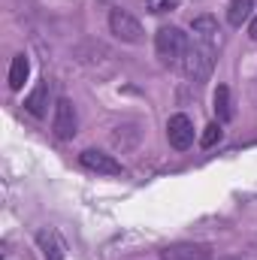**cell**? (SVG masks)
Instances as JSON below:
<instances>
[{
  "instance_id": "cell-15",
  "label": "cell",
  "mask_w": 257,
  "mask_h": 260,
  "mask_svg": "<svg viewBox=\"0 0 257 260\" xmlns=\"http://www.w3.org/2000/svg\"><path fill=\"white\" fill-rule=\"evenodd\" d=\"M176 6H179V0H151V3H148L151 12H170V9H176Z\"/></svg>"
},
{
  "instance_id": "cell-14",
  "label": "cell",
  "mask_w": 257,
  "mask_h": 260,
  "mask_svg": "<svg viewBox=\"0 0 257 260\" xmlns=\"http://www.w3.org/2000/svg\"><path fill=\"white\" fill-rule=\"evenodd\" d=\"M221 136H224V130H221V121H212L209 127H206V133H203V148H212L215 142H221Z\"/></svg>"
},
{
  "instance_id": "cell-10",
  "label": "cell",
  "mask_w": 257,
  "mask_h": 260,
  "mask_svg": "<svg viewBox=\"0 0 257 260\" xmlns=\"http://www.w3.org/2000/svg\"><path fill=\"white\" fill-rule=\"evenodd\" d=\"M24 109L30 115H37V118H43L49 112V85L46 82H37V88L24 97Z\"/></svg>"
},
{
  "instance_id": "cell-11",
  "label": "cell",
  "mask_w": 257,
  "mask_h": 260,
  "mask_svg": "<svg viewBox=\"0 0 257 260\" xmlns=\"http://www.w3.org/2000/svg\"><path fill=\"white\" fill-rule=\"evenodd\" d=\"M257 9V0H230V6H227V21L233 24V27H242L251 15H254Z\"/></svg>"
},
{
  "instance_id": "cell-12",
  "label": "cell",
  "mask_w": 257,
  "mask_h": 260,
  "mask_svg": "<svg viewBox=\"0 0 257 260\" xmlns=\"http://www.w3.org/2000/svg\"><path fill=\"white\" fill-rule=\"evenodd\" d=\"M27 73H30V61H27V55H15L12 64H9V88H12V91L24 88Z\"/></svg>"
},
{
  "instance_id": "cell-7",
  "label": "cell",
  "mask_w": 257,
  "mask_h": 260,
  "mask_svg": "<svg viewBox=\"0 0 257 260\" xmlns=\"http://www.w3.org/2000/svg\"><path fill=\"white\" fill-rule=\"evenodd\" d=\"M160 260H209V248L197 242H173L160 251Z\"/></svg>"
},
{
  "instance_id": "cell-13",
  "label": "cell",
  "mask_w": 257,
  "mask_h": 260,
  "mask_svg": "<svg viewBox=\"0 0 257 260\" xmlns=\"http://www.w3.org/2000/svg\"><path fill=\"white\" fill-rule=\"evenodd\" d=\"M212 103H215L218 121H230V118H233V103H230V88H227V85H218V88H215Z\"/></svg>"
},
{
  "instance_id": "cell-9",
  "label": "cell",
  "mask_w": 257,
  "mask_h": 260,
  "mask_svg": "<svg viewBox=\"0 0 257 260\" xmlns=\"http://www.w3.org/2000/svg\"><path fill=\"white\" fill-rule=\"evenodd\" d=\"M37 245H40L46 260H64V242H61V236L55 230H40L37 233Z\"/></svg>"
},
{
  "instance_id": "cell-5",
  "label": "cell",
  "mask_w": 257,
  "mask_h": 260,
  "mask_svg": "<svg viewBox=\"0 0 257 260\" xmlns=\"http://www.w3.org/2000/svg\"><path fill=\"white\" fill-rule=\"evenodd\" d=\"M79 164H82L85 170L97 173V176H121V173H124V167H121L112 154H106V151H100V148H85V151L79 154Z\"/></svg>"
},
{
  "instance_id": "cell-1",
  "label": "cell",
  "mask_w": 257,
  "mask_h": 260,
  "mask_svg": "<svg viewBox=\"0 0 257 260\" xmlns=\"http://www.w3.org/2000/svg\"><path fill=\"white\" fill-rule=\"evenodd\" d=\"M188 49H191L188 34L182 27H176V24H167V27H160L154 34V52H157V58L164 64H170V67L182 64L185 55H188Z\"/></svg>"
},
{
  "instance_id": "cell-2",
  "label": "cell",
  "mask_w": 257,
  "mask_h": 260,
  "mask_svg": "<svg viewBox=\"0 0 257 260\" xmlns=\"http://www.w3.org/2000/svg\"><path fill=\"white\" fill-rule=\"evenodd\" d=\"M185 73H188V79L194 82H206L209 76H212V67H215V46H206V43H194L191 49H188V55H185Z\"/></svg>"
},
{
  "instance_id": "cell-4",
  "label": "cell",
  "mask_w": 257,
  "mask_h": 260,
  "mask_svg": "<svg viewBox=\"0 0 257 260\" xmlns=\"http://www.w3.org/2000/svg\"><path fill=\"white\" fill-rule=\"evenodd\" d=\"M52 130H55L58 139H73V136H76V130H79V115H76L73 100H67V97H58V100H55Z\"/></svg>"
},
{
  "instance_id": "cell-8",
  "label": "cell",
  "mask_w": 257,
  "mask_h": 260,
  "mask_svg": "<svg viewBox=\"0 0 257 260\" xmlns=\"http://www.w3.org/2000/svg\"><path fill=\"white\" fill-rule=\"evenodd\" d=\"M191 34H194V43L218 46V40H221L218 18H212V15H200V18H194V21H191Z\"/></svg>"
},
{
  "instance_id": "cell-16",
  "label": "cell",
  "mask_w": 257,
  "mask_h": 260,
  "mask_svg": "<svg viewBox=\"0 0 257 260\" xmlns=\"http://www.w3.org/2000/svg\"><path fill=\"white\" fill-rule=\"evenodd\" d=\"M248 37H251V40L257 43V15L251 18V24H248Z\"/></svg>"
},
{
  "instance_id": "cell-3",
  "label": "cell",
  "mask_w": 257,
  "mask_h": 260,
  "mask_svg": "<svg viewBox=\"0 0 257 260\" xmlns=\"http://www.w3.org/2000/svg\"><path fill=\"white\" fill-rule=\"evenodd\" d=\"M109 30H112L121 43H130V46L142 43V24H139V18L130 15L127 9H121V6H115V9L109 12Z\"/></svg>"
},
{
  "instance_id": "cell-6",
  "label": "cell",
  "mask_w": 257,
  "mask_h": 260,
  "mask_svg": "<svg viewBox=\"0 0 257 260\" xmlns=\"http://www.w3.org/2000/svg\"><path fill=\"white\" fill-rule=\"evenodd\" d=\"M167 139H170V145L176 148V151H185V148H191L194 145V121L188 115H170V121H167Z\"/></svg>"
}]
</instances>
